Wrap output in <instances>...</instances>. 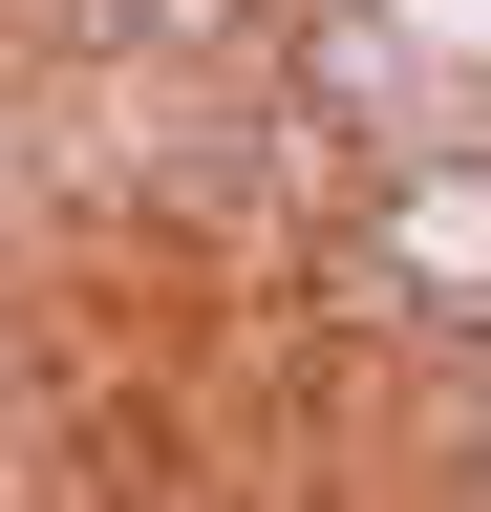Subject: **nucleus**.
<instances>
[{"label":"nucleus","mask_w":491,"mask_h":512,"mask_svg":"<svg viewBox=\"0 0 491 512\" xmlns=\"http://www.w3.org/2000/svg\"><path fill=\"white\" fill-rule=\"evenodd\" d=\"M107 22H129V43H171V64H235V86H257L299 0H107Z\"/></svg>","instance_id":"obj_1"}]
</instances>
